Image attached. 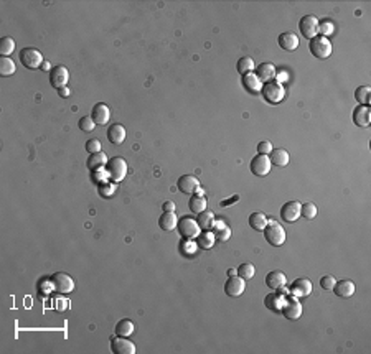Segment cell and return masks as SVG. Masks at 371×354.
<instances>
[{
  "instance_id": "1",
  "label": "cell",
  "mask_w": 371,
  "mask_h": 354,
  "mask_svg": "<svg viewBox=\"0 0 371 354\" xmlns=\"http://www.w3.org/2000/svg\"><path fill=\"white\" fill-rule=\"evenodd\" d=\"M107 175H109V180L114 183H119L125 178L127 175V162H125L122 157H112L109 158V162L106 165Z\"/></svg>"
},
{
  "instance_id": "2",
  "label": "cell",
  "mask_w": 371,
  "mask_h": 354,
  "mask_svg": "<svg viewBox=\"0 0 371 354\" xmlns=\"http://www.w3.org/2000/svg\"><path fill=\"white\" fill-rule=\"evenodd\" d=\"M261 92L269 104H279L282 102L285 97V88L282 86V83H277V81H269L262 84Z\"/></svg>"
},
{
  "instance_id": "3",
  "label": "cell",
  "mask_w": 371,
  "mask_h": 354,
  "mask_svg": "<svg viewBox=\"0 0 371 354\" xmlns=\"http://www.w3.org/2000/svg\"><path fill=\"white\" fill-rule=\"evenodd\" d=\"M264 237L271 245L279 247V245H282L285 242V237H287V236H285V231L282 226H279L276 221H269L266 226V229H264Z\"/></svg>"
},
{
  "instance_id": "4",
  "label": "cell",
  "mask_w": 371,
  "mask_h": 354,
  "mask_svg": "<svg viewBox=\"0 0 371 354\" xmlns=\"http://www.w3.org/2000/svg\"><path fill=\"white\" fill-rule=\"evenodd\" d=\"M309 48H310V53L315 56L317 59H327L328 56L332 55V43H330V40L325 38V36H320V35H317L315 38L310 40V45H309Z\"/></svg>"
},
{
  "instance_id": "5",
  "label": "cell",
  "mask_w": 371,
  "mask_h": 354,
  "mask_svg": "<svg viewBox=\"0 0 371 354\" xmlns=\"http://www.w3.org/2000/svg\"><path fill=\"white\" fill-rule=\"evenodd\" d=\"M20 59H22V64L28 69H38L41 68V64H43L45 61L43 55H41L38 50L30 48V46L20 51Z\"/></svg>"
},
{
  "instance_id": "6",
  "label": "cell",
  "mask_w": 371,
  "mask_h": 354,
  "mask_svg": "<svg viewBox=\"0 0 371 354\" xmlns=\"http://www.w3.org/2000/svg\"><path fill=\"white\" fill-rule=\"evenodd\" d=\"M280 313H282L287 320H299L300 315H302V305H300V301L297 296H294L292 294L285 295V300H284V306L282 310H280Z\"/></svg>"
},
{
  "instance_id": "7",
  "label": "cell",
  "mask_w": 371,
  "mask_h": 354,
  "mask_svg": "<svg viewBox=\"0 0 371 354\" xmlns=\"http://www.w3.org/2000/svg\"><path fill=\"white\" fill-rule=\"evenodd\" d=\"M177 229H178V233L182 234L183 239H195V237H198V234H200V226H198V223H196V219L188 218V216L178 219Z\"/></svg>"
},
{
  "instance_id": "8",
  "label": "cell",
  "mask_w": 371,
  "mask_h": 354,
  "mask_svg": "<svg viewBox=\"0 0 371 354\" xmlns=\"http://www.w3.org/2000/svg\"><path fill=\"white\" fill-rule=\"evenodd\" d=\"M51 283H53V289L58 294H71L74 290V280L64 272H56L51 277Z\"/></svg>"
},
{
  "instance_id": "9",
  "label": "cell",
  "mask_w": 371,
  "mask_h": 354,
  "mask_svg": "<svg viewBox=\"0 0 371 354\" xmlns=\"http://www.w3.org/2000/svg\"><path fill=\"white\" fill-rule=\"evenodd\" d=\"M272 168V163L269 160V155H261L257 153L254 158L251 160V172L256 175V177H266V175H269Z\"/></svg>"
},
{
  "instance_id": "10",
  "label": "cell",
  "mask_w": 371,
  "mask_h": 354,
  "mask_svg": "<svg viewBox=\"0 0 371 354\" xmlns=\"http://www.w3.org/2000/svg\"><path fill=\"white\" fill-rule=\"evenodd\" d=\"M299 30L305 38L312 40L318 35V18L313 15H305L299 22Z\"/></svg>"
},
{
  "instance_id": "11",
  "label": "cell",
  "mask_w": 371,
  "mask_h": 354,
  "mask_svg": "<svg viewBox=\"0 0 371 354\" xmlns=\"http://www.w3.org/2000/svg\"><path fill=\"white\" fill-rule=\"evenodd\" d=\"M111 351L114 354H135V344L129 338L117 336L111 339Z\"/></svg>"
},
{
  "instance_id": "12",
  "label": "cell",
  "mask_w": 371,
  "mask_h": 354,
  "mask_svg": "<svg viewBox=\"0 0 371 354\" xmlns=\"http://www.w3.org/2000/svg\"><path fill=\"white\" fill-rule=\"evenodd\" d=\"M68 79H69V71L68 68H64V66H55V68L50 71V83L51 86L56 89L66 88Z\"/></svg>"
},
{
  "instance_id": "13",
  "label": "cell",
  "mask_w": 371,
  "mask_h": 354,
  "mask_svg": "<svg viewBox=\"0 0 371 354\" xmlns=\"http://www.w3.org/2000/svg\"><path fill=\"white\" fill-rule=\"evenodd\" d=\"M244 290H246V283L239 275H233V277H228L226 283H224V292H226L228 296H233V298H236V296H241L244 294Z\"/></svg>"
},
{
  "instance_id": "14",
  "label": "cell",
  "mask_w": 371,
  "mask_h": 354,
  "mask_svg": "<svg viewBox=\"0 0 371 354\" xmlns=\"http://www.w3.org/2000/svg\"><path fill=\"white\" fill-rule=\"evenodd\" d=\"M300 209H302V203L299 201H289L280 207V218L285 223H294L300 218Z\"/></svg>"
},
{
  "instance_id": "15",
  "label": "cell",
  "mask_w": 371,
  "mask_h": 354,
  "mask_svg": "<svg viewBox=\"0 0 371 354\" xmlns=\"http://www.w3.org/2000/svg\"><path fill=\"white\" fill-rule=\"evenodd\" d=\"M289 292L297 298H305L312 294V282L309 278H297V280L292 282Z\"/></svg>"
},
{
  "instance_id": "16",
  "label": "cell",
  "mask_w": 371,
  "mask_h": 354,
  "mask_svg": "<svg viewBox=\"0 0 371 354\" xmlns=\"http://www.w3.org/2000/svg\"><path fill=\"white\" fill-rule=\"evenodd\" d=\"M177 186L178 190L185 193V195H193L196 188L200 186V180L196 177H193V175H183V177L178 178Z\"/></svg>"
},
{
  "instance_id": "17",
  "label": "cell",
  "mask_w": 371,
  "mask_h": 354,
  "mask_svg": "<svg viewBox=\"0 0 371 354\" xmlns=\"http://www.w3.org/2000/svg\"><path fill=\"white\" fill-rule=\"evenodd\" d=\"M266 285L271 290H280L287 285V277L280 270H272L266 275Z\"/></svg>"
},
{
  "instance_id": "18",
  "label": "cell",
  "mask_w": 371,
  "mask_h": 354,
  "mask_svg": "<svg viewBox=\"0 0 371 354\" xmlns=\"http://www.w3.org/2000/svg\"><path fill=\"white\" fill-rule=\"evenodd\" d=\"M91 117H93V120L96 122V125H106L111 119V109L106 106V104L99 102L93 107Z\"/></svg>"
},
{
  "instance_id": "19",
  "label": "cell",
  "mask_w": 371,
  "mask_h": 354,
  "mask_svg": "<svg viewBox=\"0 0 371 354\" xmlns=\"http://www.w3.org/2000/svg\"><path fill=\"white\" fill-rule=\"evenodd\" d=\"M277 43H279L280 48L285 51H294V50H297V46H299V36L292 31H284L279 35Z\"/></svg>"
},
{
  "instance_id": "20",
  "label": "cell",
  "mask_w": 371,
  "mask_h": 354,
  "mask_svg": "<svg viewBox=\"0 0 371 354\" xmlns=\"http://www.w3.org/2000/svg\"><path fill=\"white\" fill-rule=\"evenodd\" d=\"M256 76L261 79L262 84H266L269 81H274V78L277 76L276 66L272 63H261L256 69Z\"/></svg>"
},
{
  "instance_id": "21",
  "label": "cell",
  "mask_w": 371,
  "mask_h": 354,
  "mask_svg": "<svg viewBox=\"0 0 371 354\" xmlns=\"http://www.w3.org/2000/svg\"><path fill=\"white\" fill-rule=\"evenodd\" d=\"M353 122L358 127H368L371 122V109L370 106H358L353 111Z\"/></svg>"
},
{
  "instance_id": "22",
  "label": "cell",
  "mask_w": 371,
  "mask_h": 354,
  "mask_svg": "<svg viewBox=\"0 0 371 354\" xmlns=\"http://www.w3.org/2000/svg\"><path fill=\"white\" fill-rule=\"evenodd\" d=\"M284 300H285V295L282 294V292H277V294L266 295L264 305L271 311H274V313H279V311L282 310V306H284Z\"/></svg>"
},
{
  "instance_id": "23",
  "label": "cell",
  "mask_w": 371,
  "mask_h": 354,
  "mask_svg": "<svg viewBox=\"0 0 371 354\" xmlns=\"http://www.w3.org/2000/svg\"><path fill=\"white\" fill-rule=\"evenodd\" d=\"M107 140L114 145H121L125 140V129L122 124H112L107 127Z\"/></svg>"
},
{
  "instance_id": "24",
  "label": "cell",
  "mask_w": 371,
  "mask_h": 354,
  "mask_svg": "<svg viewBox=\"0 0 371 354\" xmlns=\"http://www.w3.org/2000/svg\"><path fill=\"white\" fill-rule=\"evenodd\" d=\"M333 292H335V295L340 296V298H350V296H353V294H355V283L351 280L335 282Z\"/></svg>"
},
{
  "instance_id": "25",
  "label": "cell",
  "mask_w": 371,
  "mask_h": 354,
  "mask_svg": "<svg viewBox=\"0 0 371 354\" xmlns=\"http://www.w3.org/2000/svg\"><path fill=\"white\" fill-rule=\"evenodd\" d=\"M243 86L246 88L247 92L257 94V92H261L262 83H261V79L256 76V73H247V74H243Z\"/></svg>"
},
{
  "instance_id": "26",
  "label": "cell",
  "mask_w": 371,
  "mask_h": 354,
  "mask_svg": "<svg viewBox=\"0 0 371 354\" xmlns=\"http://www.w3.org/2000/svg\"><path fill=\"white\" fill-rule=\"evenodd\" d=\"M158 226L163 231H173L178 226V218L175 211H163V214L158 218Z\"/></svg>"
},
{
  "instance_id": "27",
  "label": "cell",
  "mask_w": 371,
  "mask_h": 354,
  "mask_svg": "<svg viewBox=\"0 0 371 354\" xmlns=\"http://www.w3.org/2000/svg\"><path fill=\"white\" fill-rule=\"evenodd\" d=\"M269 160L272 165H276V167H285V165H289V152L284 148H277V150H272L269 153Z\"/></svg>"
},
{
  "instance_id": "28",
  "label": "cell",
  "mask_w": 371,
  "mask_h": 354,
  "mask_svg": "<svg viewBox=\"0 0 371 354\" xmlns=\"http://www.w3.org/2000/svg\"><path fill=\"white\" fill-rule=\"evenodd\" d=\"M107 162H109V158H107V155L104 152H97V153H91L88 158V168L91 170H97V168H104Z\"/></svg>"
},
{
  "instance_id": "29",
  "label": "cell",
  "mask_w": 371,
  "mask_h": 354,
  "mask_svg": "<svg viewBox=\"0 0 371 354\" xmlns=\"http://www.w3.org/2000/svg\"><path fill=\"white\" fill-rule=\"evenodd\" d=\"M216 242V237H215V233L213 231H203V233L198 234V237H196V245H198L200 249H211Z\"/></svg>"
},
{
  "instance_id": "30",
  "label": "cell",
  "mask_w": 371,
  "mask_h": 354,
  "mask_svg": "<svg viewBox=\"0 0 371 354\" xmlns=\"http://www.w3.org/2000/svg\"><path fill=\"white\" fill-rule=\"evenodd\" d=\"M215 221H216V218H215L213 212L205 209L203 212H200V214H198V219H196V223H198L201 231H210L211 228H213Z\"/></svg>"
},
{
  "instance_id": "31",
  "label": "cell",
  "mask_w": 371,
  "mask_h": 354,
  "mask_svg": "<svg viewBox=\"0 0 371 354\" xmlns=\"http://www.w3.org/2000/svg\"><path fill=\"white\" fill-rule=\"evenodd\" d=\"M267 223H269V219H267V216L262 214V212H252L249 216V226L254 231H264Z\"/></svg>"
},
{
  "instance_id": "32",
  "label": "cell",
  "mask_w": 371,
  "mask_h": 354,
  "mask_svg": "<svg viewBox=\"0 0 371 354\" xmlns=\"http://www.w3.org/2000/svg\"><path fill=\"white\" fill-rule=\"evenodd\" d=\"M190 211L195 212V214H200V212H203L206 209V198L205 196H200V195H193L190 198Z\"/></svg>"
},
{
  "instance_id": "33",
  "label": "cell",
  "mask_w": 371,
  "mask_h": 354,
  "mask_svg": "<svg viewBox=\"0 0 371 354\" xmlns=\"http://www.w3.org/2000/svg\"><path fill=\"white\" fill-rule=\"evenodd\" d=\"M132 333H134V323L130 322V320H121V322L116 324V334H117V336L127 338Z\"/></svg>"
},
{
  "instance_id": "34",
  "label": "cell",
  "mask_w": 371,
  "mask_h": 354,
  "mask_svg": "<svg viewBox=\"0 0 371 354\" xmlns=\"http://www.w3.org/2000/svg\"><path fill=\"white\" fill-rule=\"evenodd\" d=\"M17 71V66H15V61L7 58V56H3L2 59H0V74L2 76H10Z\"/></svg>"
},
{
  "instance_id": "35",
  "label": "cell",
  "mask_w": 371,
  "mask_h": 354,
  "mask_svg": "<svg viewBox=\"0 0 371 354\" xmlns=\"http://www.w3.org/2000/svg\"><path fill=\"white\" fill-rule=\"evenodd\" d=\"M370 96H371L370 86H360L355 91V99L360 102V106H368V104H370Z\"/></svg>"
},
{
  "instance_id": "36",
  "label": "cell",
  "mask_w": 371,
  "mask_h": 354,
  "mask_svg": "<svg viewBox=\"0 0 371 354\" xmlns=\"http://www.w3.org/2000/svg\"><path fill=\"white\" fill-rule=\"evenodd\" d=\"M238 73L239 74H247V73H252V69H254V59L249 58V56H244L238 61Z\"/></svg>"
},
{
  "instance_id": "37",
  "label": "cell",
  "mask_w": 371,
  "mask_h": 354,
  "mask_svg": "<svg viewBox=\"0 0 371 354\" xmlns=\"http://www.w3.org/2000/svg\"><path fill=\"white\" fill-rule=\"evenodd\" d=\"M238 270V275L243 278V280H251L252 277H254L256 273V268L252 264H241L239 266V268H236Z\"/></svg>"
},
{
  "instance_id": "38",
  "label": "cell",
  "mask_w": 371,
  "mask_h": 354,
  "mask_svg": "<svg viewBox=\"0 0 371 354\" xmlns=\"http://www.w3.org/2000/svg\"><path fill=\"white\" fill-rule=\"evenodd\" d=\"M15 50V41H13V38H10V36H3L2 40H0V53H2V56H7L12 53V51Z\"/></svg>"
},
{
  "instance_id": "39",
  "label": "cell",
  "mask_w": 371,
  "mask_h": 354,
  "mask_svg": "<svg viewBox=\"0 0 371 354\" xmlns=\"http://www.w3.org/2000/svg\"><path fill=\"white\" fill-rule=\"evenodd\" d=\"M333 31H335V25H333V22H330V20L318 22V33H320V36H325V38H328L330 35H333Z\"/></svg>"
},
{
  "instance_id": "40",
  "label": "cell",
  "mask_w": 371,
  "mask_h": 354,
  "mask_svg": "<svg viewBox=\"0 0 371 354\" xmlns=\"http://www.w3.org/2000/svg\"><path fill=\"white\" fill-rule=\"evenodd\" d=\"M317 206L313 205V203H305L302 205V209H300V216H304L305 219H313L317 216Z\"/></svg>"
},
{
  "instance_id": "41",
  "label": "cell",
  "mask_w": 371,
  "mask_h": 354,
  "mask_svg": "<svg viewBox=\"0 0 371 354\" xmlns=\"http://www.w3.org/2000/svg\"><path fill=\"white\" fill-rule=\"evenodd\" d=\"M91 178H93V181H94V183H97V185H101V183H106V181H109V175H107V170H106V167H104V168H97V170H93V173H91Z\"/></svg>"
},
{
  "instance_id": "42",
  "label": "cell",
  "mask_w": 371,
  "mask_h": 354,
  "mask_svg": "<svg viewBox=\"0 0 371 354\" xmlns=\"http://www.w3.org/2000/svg\"><path fill=\"white\" fill-rule=\"evenodd\" d=\"M78 125L83 132H93V130H94V127H96V122L93 120L91 116H84V117L79 119Z\"/></svg>"
},
{
  "instance_id": "43",
  "label": "cell",
  "mask_w": 371,
  "mask_h": 354,
  "mask_svg": "<svg viewBox=\"0 0 371 354\" xmlns=\"http://www.w3.org/2000/svg\"><path fill=\"white\" fill-rule=\"evenodd\" d=\"M213 233H215L216 240H219V242H226V240L231 237V228H229V226H226V224H224L223 228L213 231Z\"/></svg>"
},
{
  "instance_id": "44",
  "label": "cell",
  "mask_w": 371,
  "mask_h": 354,
  "mask_svg": "<svg viewBox=\"0 0 371 354\" xmlns=\"http://www.w3.org/2000/svg\"><path fill=\"white\" fill-rule=\"evenodd\" d=\"M114 191H116L114 181H106V183H101L99 185V195L102 198H111L112 195H114Z\"/></svg>"
},
{
  "instance_id": "45",
  "label": "cell",
  "mask_w": 371,
  "mask_h": 354,
  "mask_svg": "<svg viewBox=\"0 0 371 354\" xmlns=\"http://www.w3.org/2000/svg\"><path fill=\"white\" fill-rule=\"evenodd\" d=\"M84 147H86V152H89V155L97 153V152H101V142L97 139H89Z\"/></svg>"
},
{
  "instance_id": "46",
  "label": "cell",
  "mask_w": 371,
  "mask_h": 354,
  "mask_svg": "<svg viewBox=\"0 0 371 354\" xmlns=\"http://www.w3.org/2000/svg\"><path fill=\"white\" fill-rule=\"evenodd\" d=\"M335 277L333 275H323L320 278V287L323 290H333V287H335Z\"/></svg>"
},
{
  "instance_id": "47",
  "label": "cell",
  "mask_w": 371,
  "mask_h": 354,
  "mask_svg": "<svg viewBox=\"0 0 371 354\" xmlns=\"http://www.w3.org/2000/svg\"><path fill=\"white\" fill-rule=\"evenodd\" d=\"M272 144L269 140H262V142H259L257 144V153H261V155H269L271 152H272Z\"/></svg>"
},
{
  "instance_id": "48",
  "label": "cell",
  "mask_w": 371,
  "mask_h": 354,
  "mask_svg": "<svg viewBox=\"0 0 371 354\" xmlns=\"http://www.w3.org/2000/svg\"><path fill=\"white\" fill-rule=\"evenodd\" d=\"M182 244H183L182 245V252L183 254H193L196 251V247H198V245H196V242H193L191 239H185Z\"/></svg>"
},
{
  "instance_id": "49",
  "label": "cell",
  "mask_w": 371,
  "mask_h": 354,
  "mask_svg": "<svg viewBox=\"0 0 371 354\" xmlns=\"http://www.w3.org/2000/svg\"><path fill=\"white\" fill-rule=\"evenodd\" d=\"M53 306H55L56 311H64V310H68L69 301H68L66 298H63V296H58V298H55Z\"/></svg>"
},
{
  "instance_id": "50",
  "label": "cell",
  "mask_w": 371,
  "mask_h": 354,
  "mask_svg": "<svg viewBox=\"0 0 371 354\" xmlns=\"http://www.w3.org/2000/svg\"><path fill=\"white\" fill-rule=\"evenodd\" d=\"M163 211H175V203L165 201V203H163Z\"/></svg>"
},
{
  "instance_id": "51",
  "label": "cell",
  "mask_w": 371,
  "mask_h": 354,
  "mask_svg": "<svg viewBox=\"0 0 371 354\" xmlns=\"http://www.w3.org/2000/svg\"><path fill=\"white\" fill-rule=\"evenodd\" d=\"M58 94L61 97H68L69 94H71V91H69L68 88H61V89H58Z\"/></svg>"
},
{
  "instance_id": "52",
  "label": "cell",
  "mask_w": 371,
  "mask_h": 354,
  "mask_svg": "<svg viewBox=\"0 0 371 354\" xmlns=\"http://www.w3.org/2000/svg\"><path fill=\"white\" fill-rule=\"evenodd\" d=\"M193 195H200V196H205V191H203V188H201V186H198V188H196V191L193 193Z\"/></svg>"
},
{
  "instance_id": "53",
  "label": "cell",
  "mask_w": 371,
  "mask_h": 354,
  "mask_svg": "<svg viewBox=\"0 0 371 354\" xmlns=\"http://www.w3.org/2000/svg\"><path fill=\"white\" fill-rule=\"evenodd\" d=\"M41 69H43V71H50V63H48V61H43V64H41Z\"/></svg>"
},
{
  "instance_id": "54",
  "label": "cell",
  "mask_w": 371,
  "mask_h": 354,
  "mask_svg": "<svg viewBox=\"0 0 371 354\" xmlns=\"http://www.w3.org/2000/svg\"><path fill=\"white\" fill-rule=\"evenodd\" d=\"M233 275H238L236 268H229V270H228V277H233Z\"/></svg>"
}]
</instances>
